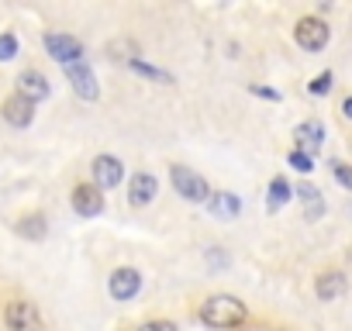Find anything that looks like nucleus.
Masks as SVG:
<instances>
[{"mask_svg": "<svg viewBox=\"0 0 352 331\" xmlns=\"http://www.w3.org/2000/svg\"><path fill=\"white\" fill-rule=\"evenodd\" d=\"M155 194H159L155 176H148V173H135L131 176V187H128V204L131 207H148L155 201Z\"/></svg>", "mask_w": 352, "mask_h": 331, "instance_id": "9b49d317", "label": "nucleus"}, {"mask_svg": "<svg viewBox=\"0 0 352 331\" xmlns=\"http://www.w3.org/2000/svg\"><path fill=\"white\" fill-rule=\"evenodd\" d=\"M256 97H263V100H280V93L276 90H270V87H249Z\"/></svg>", "mask_w": 352, "mask_h": 331, "instance_id": "b1692460", "label": "nucleus"}, {"mask_svg": "<svg viewBox=\"0 0 352 331\" xmlns=\"http://www.w3.org/2000/svg\"><path fill=\"white\" fill-rule=\"evenodd\" d=\"M290 166H294L297 173H311V170H314V162H311V155H304V152H297V148L290 152Z\"/></svg>", "mask_w": 352, "mask_h": 331, "instance_id": "412c9836", "label": "nucleus"}, {"mask_svg": "<svg viewBox=\"0 0 352 331\" xmlns=\"http://www.w3.org/2000/svg\"><path fill=\"white\" fill-rule=\"evenodd\" d=\"M45 52L56 59V62H63V66H73V62H83V42L80 38H73V35H56V32H49L45 38Z\"/></svg>", "mask_w": 352, "mask_h": 331, "instance_id": "7ed1b4c3", "label": "nucleus"}, {"mask_svg": "<svg viewBox=\"0 0 352 331\" xmlns=\"http://www.w3.org/2000/svg\"><path fill=\"white\" fill-rule=\"evenodd\" d=\"M66 76H69L73 90H76L83 100H97L100 87H97V76H94V69H90L87 62H73V66H66Z\"/></svg>", "mask_w": 352, "mask_h": 331, "instance_id": "9d476101", "label": "nucleus"}, {"mask_svg": "<svg viewBox=\"0 0 352 331\" xmlns=\"http://www.w3.org/2000/svg\"><path fill=\"white\" fill-rule=\"evenodd\" d=\"M331 83H335V80H331V73H321V76H314V80L307 83V90H311L314 97H324V93L331 90Z\"/></svg>", "mask_w": 352, "mask_h": 331, "instance_id": "aec40b11", "label": "nucleus"}, {"mask_svg": "<svg viewBox=\"0 0 352 331\" xmlns=\"http://www.w3.org/2000/svg\"><path fill=\"white\" fill-rule=\"evenodd\" d=\"M90 170H94V187H97V190H114V187L124 180V166H121V159H114V155H97Z\"/></svg>", "mask_w": 352, "mask_h": 331, "instance_id": "423d86ee", "label": "nucleus"}, {"mask_svg": "<svg viewBox=\"0 0 352 331\" xmlns=\"http://www.w3.org/2000/svg\"><path fill=\"white\" fill-rule=\"evenodd\" d=\"M331 173H335V180H338L345 190H352V166H345V162H335V166H331Z\"/></svg>", "mask_w": 352, "mask_h": 331, "instance_id": "4be33fe9", "label": "nucleus"}, {"mask_svg": "<svg viewBox=\"0 0 352 331\" xmlns=\"http://www.w3.org/2000/svg\"><path fill=\"white\" fill-rule=\"evenodd\" d=\"M297 197L307 204V211H304V214H307V221H318V218L324 214V201H321V194H318L311 183H304V187L297 190Z\"/></svg>", "mask_w": 352, "mask_h": 331, "instance_id": "a211bd4d", "label": "nucleus"}, {"mask_svg": "<svg viewBox=\"0 0 352 331\" xmlns=\"http://www.w3.org/2000/svg\"><path fill=\"white\" fill-rule=\"evenodd\" d=\"M314 293H318V300H338V297L345 293V276L335 273V269L321 273V276L314 279Z\"/></svg>", "mask_w": 352, "mask_h": 331, "instance_id": "4468645a", "label": "nucleus"}, {"mask_svg": "<svg viewBox=\"0 0 352 331\" xmlns=\"http://www.w3.org/2000/svg\"><path fill=\"white\" fill-rule=\"evenodd\" d=\"M18 93H21V97H28L32 104H38V100H45V97H49V80H45L42 73L28 69V73H21V80H18Z\"/></svg>", "mask_w": 352, "mask_h": 331, "instance_id": "ddd939ff", "label": "nucleus"}, {"mask_svg": "<svg viewBox=\"0 0 352 331\" xmlns=\"http://www.w3.org/2000/svg\"><path fill=\"white\" fill-rule=\"evenodd\" d=\"M290 194H294V190H290V183H287L283 176H276V180L270 183V190H266V211H270V214H276V211L290 201Z\"/></svg>", "mask_w": 352, "mask_h": 331, "instance_id": "dca6fc26", "label": "nucleus"}, {"mask_svg": "<svg viewBox=\"0 0 352 331\" xmlns=\"http://www.w3.org/2000/svg\"><path fill=\"white\" fill-rule=\"evenodd\" d=\"M245 317H249L245 304L239 297H232V293H214V297H208L201 304V321L208 328H221V331L225 328H239V324H245Z\"/></svg>", "mask_w": 352, "mask_h": 331, "instance_id": "f257e3e1", "label": "nucleus"}, {"mask_svg": "<svg viewBox=\"0 0 352 331\" xmlns=\"http://www.w3.org/2000/svg\"><path fill=\"white\" fill-rule=\"evenodd\" d=\"M328 25L321 21V18H304V21H297V28H294V38H297V45L300 49H307V52H321L324 45H328Z\"/></svg>", "mask_w": 352, "mask_h": 331, "instance_id": "39448f33", "label": "nucleus"}, {"mask_svg": "<svg viewBox=\"0 0 352 331\" xmlns=\"http://www.w3.org/2000/svg\"><path fill=\"white\" fill-rule=\"evenodd\" d=\"M138 331H176V324H173V321H148V324H142Z\"/></svg>", "mask_w": 352, "mask_h": 331, "instance_id": "5701e85b", "label": "nucleus"}, {"mask_svg": "<svg viewBox=\"0 0 352 331\" xmlns=\"http://www.w3.org/2000/svg\"><path fill=\"white\" fill-rule=\"evenodd\" d=\"M342 114L352 121V97H345V100H342Z\"/></svg>", "mask_w": 352, "mask_h": 331, "instance_id": "393cba45", "label": "nucleus"}, {"mask_svg": "<svg viewBox=\"0 0 352 331\" xmlns=\"http://www.w3.org/2000/svg\"><path fill=\"white\" fill-rule=\"evenodd\" d=\"M169 180H173V190L180 194L184 201L208 204V197H211V187H208V180H204L201 173L187 170V166H173V170H169Z\"/></svg>", "mask_w": 352, "mask_h": 331, "instance_id": "f03ea898", "label": "nucleus"}, {"mask_svg": "<svg viewBox=\"0 0 352 331\" xmlns=\"http://www.w3.org/2000/svg\"><path fill=\"white\" fill-rule=\"evenodd\" d=\"M294 138H297V145H300L297 152L314 155V152L321 148V141H324V124H321V121H304V124H297Z\"/></svg>", "mask_w": 352, "mask_h": 331, "instance_id": "f8f14e48", "label": "nucleus"}, {"mask_svg": "<svg viewBox=\"0 0 352 331\" xmlns=\"http://www.w3.org/2000/svg\"><path fill=\"white\" fill-rule=\"evenodd\" d=\"M45 231H49V225H45V218H42V214H25V218L18 221V235H21V238L42 242V238H45Z\"/></svg>", "mask_w": 352, "mask_h": 331, "instance_id": "f3484780", "label": "nucleus"}, {"mask_svg": "<svg viewBox=\"0 0 352 331\" xmlns=\"http://www.w3.org/2000/svg\"><path fill=\"white\" fill-rule=\"evenodd\" d=\"M4 321H8L11 331H42V314L28 300H11L8 310H4Z\"/></svg>", "mask_w": 352, "mask_h": 331, "instance_id": "20e7f679", "label": "nucleus"}, {"mask_svg": "<svg viewBox=\"0 0 352 331\" xmlns=\"http://www.w3.org/2000/svg\"><path fill=\"white\" fill-rule=\"evenodd\" d=\"M208 207H211L214 218H221V221H235L239 211H242V201H239L235 194H211V197H208Z\"/></svg>", "mask_w": 352, "mask_h": 331, "instance_id": "2eb2a0df", "label": "nucleus"}, {"mask_svg": "<svg viewBox=\"0 0 352 331\" xmlns=\"http://www.w3.org/2000/svg\"><path fill=\"white\" fill-rule=\"evenodd\" d=\"M73 211H76L80 218H97V214L104 211V194H100L94 183H80V187L73 190Z\"/></svg>", "mask_w": 352, "mask_h": 331, "instance_id": "6e6552de", "label": "nucleus"}, {"mask_svg": "<svg viewBox=\"0 0 352 331\" xmlns=\"http://www.w3.org/2000/svg\"><path fill=\"white\" fill-rule=\"evenodd\" d=\"M14 56H18V38L4 32V35H0V62H11Z\"/></svg>", "mask_w": 352, "mask_h": 331, "instance_id": "6ab92c4d", "label": "nucleus"}, {"mask_svg": "<svg viewBox=\"0 0 352 331\" xmlns=\"http://www.w3.org/2000/svg\"><path fill=\"white\" fill-rule=\"evenodd\" d=\"M107 290H111V297H114V300H131V297L142 290V273H138V269H131V266H121V269H114V273H111Z\"/></svg>", "mask_w": 352, "mask_h": 331, "instance_id": "0eeeda50", "label": "nucleus"}, {"mask_svg": "<svg viewBox=\"0 0 352 331\" xmlns=\"http://www.w3.org/2000/svg\"><path fill=\"white\" fill-rule=\"evenodd\" d=\"M0 114H4V121H8V124H14V128H28V124L35 121V104H32L28 97L14 93V97H8V100H4Z\"/></svg>", "mask_w": 352, "mask_h": 331, "instance_id": "1a4fd4ad", "label": "nucleus"}]
</instances>
